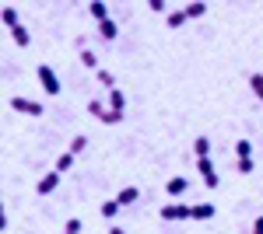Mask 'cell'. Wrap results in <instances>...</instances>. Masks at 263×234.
<instances>
[{
  "label": "cell",
  "instance_id": "cell-2",
  "mask_svg": "<svg viewBox=\"0 0 263 234\" xmlns=\"http://www.w3.org/2000/svg\"><path fill=\"white\" fill-rule=\"evenodd\" d=\"M88 112H91V116L99 119V122H105V126H116V122H123V116H126V112H112V109L105 112V109H102L99 101H88Z\"/></svg>",
  "mask_w": 263,
  "mask_h": 234
},
{
  "label": "cell",
  "instance_id": "cell-21",
  "mask_svg": "<svg viewBox=\"0 0 263 234\" xmlns=\"http://www.w3.org/2000/svg\"><path fill=\"white\" fill-rule=\"evenodd\" d=\"M249 88L256 91V98H263V74H253V77H249Z\"/></svg>",
  "mask_w": 263,
  "mask_h": 234
},
{
  "label": "cell",
  "instance_id": "cell-6",
  "mask_svg": "<svg viewBox=\"0 0 263 234\" xmlns=\"http://www.w3.org/2000/svg\"><path fill=\"white\" fill-rule=\"evenodd\" d=\"M57 185H60V172L53 168L49 175H42V182H39V196H49L53 189H57Z\"/></svg>",
  "mask_w": 263,
  "mask_h": 234
},
{
  "label": "cell",
  "instance_id": "cell-14",
  "mask_svg": "<svg viewBox=\"0 0 263 234\" xmlns=\"http://www.w3.org/2000/svg\"><path fill=\"white\" fill-rule=\"evenodd\" d=\"M186 21H190L186 7H182V11H172V14H168V28H179V25H186Z\"/></svg>",
  "mask_w": 263,
  "mask_h": 234
},
{
  "label": "cell",
  "instance_id": "cell-9",
  "mask_svg": "<svg viewBox=\"0 0 263 234\" xmlns=\"http://www.w3.org/2000/svg\"><path fill=\"white\" fill-rule=\"evenodd\" d=\"M186 189H190V182H186V178H182V175L168 178V185H165V193H168V196H182V193H186Z\"/></svg>",
  "mask_w": 263,
  "mask_h": 234
},
{
  "label": "cell",
  "instance_id": "cell-20",
  "mask_svg": "<svg viewBox=\"0 0 263 234\" xmlns=\"http://www.w3.org/2000/svg\"><path fill=\"white\" fill-rule=\"evenodd\" d=\"M81 63H84V67H91V70H99V59H95L91 49H81Z\"/></svg>",
  "mask_w": 263,
  "mask_h": 234
},
{
  "label": "cell",
  "instance_id": "cell-22",
  "mask_svg": "<svg viewBox=\"0 0 263 234\" xmlns=\"http://www.w3.org/2000/svg\"><path fill=\"white\" fill-rule=\"evenodd\" d=\"M84 147H88V137H74L70 140V151H74V154H81Z\"/></svg>",
  "mask_w": 263,
  "mask_h": 234
},
{
  "label": "cell",
  "instance_id": "cell-17",
  "mask_svg": "<svg viewBox=\"0 0 263 234\" xmlns=\"http://www.w3.org/2000/svg\"><path fill=\"white\" fill-rule=\"evenodd\" d=\"M116 214H120V203H116V199H109V203H102V217H105V220H112Z\"/></svg>",
  "mask_w": 263,
  "mask_h": 234
},
{
  "label": "cell",
  "instance_id": "cell-5",
  "mask_svg": "<svg viewBox=\"0 0 263 234\" xmlns=\"http://www.w3.org/2000/svg\"><path fill=\"white\" fill-rule=\"evenodd\" d=\"M197 168H200V175H203V182L214 189L218 185V172H214V164H211V157H197Z\"/></svg>",
  "mask_w": 263,
  "mask_h": 234
},
{
  "label": "cell",
  "instance_id": "cell-16",
  "mask_svg": "<svg viewBox=\"0 0 263 234\" xmlns=\"http://www.w3.org/2000/svg\"><path fill=\"white\" fill-rule=\"evenodd\" d=\"M193 151H197V157H207V154H211V140L197 137V140H193Z\"/></svg>",
  "mask_w": 263,
  "mask_h": 234
},
{
  "label": "cell",
  "instance_id": "cell-13",
  "mask_svg": "<svg viewBox=\"0 0 263 234\" xmlns=\"http://www.w3.org/2000/svg\"><path fill=\"white\" fill-rule=\"evenodd\" d=\"M88 7H91V18H95V21H105V18H109V11H105V4H102V0H91Z\"/></svg>",
  "mask_w": 263,
  "mask_h": 234
},
{
  "label": "cell",
  "instance_id": "cell-18",
  "mask_svg": "<svg viewBox=\"0 0 263 234\" xmlns=\"http://www.w3.org/2000/svg\"><path fill=\"white\" fill-rule=\"evenodd\" d=\"M11 35H14V42H18L21 49H25V46H28V32H25V28H21V25H14V28H11Z\"/></svg>",
  "mask_w": 263,
  "mask_h": 234
},
{
  "label": "cell",
  "instance_id": "cell-3",
  "mask_svg": "<svg viewBox=\"0 0 263 234\" xmlns=\"http://www.w3.org/2000/svg\"><path fill=\"white\" fill-rule=\"evenodd\" d=\"M193 217V206H186V203H168L162 206V220H190Z\"/></svg>",
  "mask_w": 263,
  "mask_h": 234
},
{
  "label": "cell",
  "instance_id": "cell-25",
  "mask_svg": "<svg viewBox=\"0 0 263 234\" xmlns=\"http://www.w3.org/2000/svg\"><path fill=\"white\" fill-rule=\"evenodd\" d=\"M99 84H105V88H116V80H112V74H109V70H99Z\"/></svg>",
  "mask_w": 263,
  "mask_h": 234
},
{
  "label": "cell",
  "instance_id": "cell-28",
  "mask_svg": "<svg viewBox=\"0 0 263 234\" xmlns=\"http://www.w3.org/2000/svg\"><path fill=\"white\" fill-rule=\"evenodd\" d=\"M253 234H263V217H256V220H253Z\"/></svg>",
  "mask_w": 263,
  "mask_h": 234
},
{
  "label": "cell",
  "instance_id": "cell-11",
  "mask_svg": "<svg viewBox=\"0 0 263 234\" xmlns=\"http://www.w3.org/2000/svg\"><path fill=\"white\" fill-rule=\"evenodd\" d=\"M214 217V203H197L193 206V220H211Z\"/></svg>",
  "mask_w": 263,
  "mask_h": 234
},
{
  "label": "cell",
  "instance_id": "cell-1",
  "mask_svg": "<svg viewBox=\"0 0 263 234\" xmlns=\"http://www.w3.org/2000/svg\"><path fill=\"white\" fill-rule=\"evenodd\" d=\"M39 84H42L46 95H60V77H57V70L46 67V63H39Z\"/></svg>",
  "mask_w": 263,
  "mask_h": 234
},
{
  "label": "cell",
  "instance_id": "cell-12",
  "mask_svg": "<svg viewBox=\"0 0 263 234\" xmlns=\"http://www.w3.org/2000/svg\"><path fill=\"white\" fill-rule=\"evenodd\" d=\"M186 14H190V18H203V14H207V4H203V0H193V4H186Z\"/></svg>",
  "mask_w": 263,
  "mask_h": 234
},
{
  "label": "cell",
  "instance_id": "cell-23",
  "mask_svg": "<svg viewBox=\"0 0 263 234\" xmlns=\"http://www.w3.org/2000/svg\"><path fill=\"white\" fill-rule=\"evenodd\" d=\"M81 231V220H78V217H70V220H67V227H63V234H78Z\"/></svg>",
  "mask_w": 263,
  "mask_h": 234
},
{
  "label": "cell",
  "instance_id": "cell-8",
  "mask_svg": "<svg viewBox=\"0 0 263 234\" xmlns=\"http://www.w3.org/2000/svg\"><path fill=\"white\" fill-rule=\"evenodd\" d=\"M99 32H102V39H105V42H112L116 35H120V25H116L112 18H105V21H99Z\"/></svg>",
  "mask_w": 263,
  "mask_h": 234
},
{
  "label": "cell",
  "instance_id": "cell-29",
  "mask_svg": "<svg viewBox=\"0 0 263 234\" xmlns=\"http://www.w3.org/2000/svg\"><path fill=\"white\" fill-rule=\"evenodd\" d=\"M109 234H126V231H123V227H116V224H112V227H109Z\"/></svg>",
  "mask_w": 263,
  "mask_h": 234
},
{
  "label": "cell",
  "instance_id": "cell-27",
  "mask_svg": "<svg viewBox=\"0 0 263 234\" xmlns=\"http://www.w3.org/2000/svg\"><path fill=\"white\" fill-rule=\"evenodd\" d=\"M147 7H151L155 14H162V11H165V0H147Z\"/></svg>",
  "mask_w": 263,
  "mask_h": 234
},
{
  "label": "cell",
  "instance_id": "cell-15",
  "mask_svg": "<svg viewBox=\"0 0 263 234\" xmlns=\"http://www.w3.org/2000/svg\"><path fill=\"white\" fill-rule=\"evenodd\" d=\"M70 168H74V151H67V154H60V161H57V172H70Z\"/></svg>",
  "mask_w": 263,
  "mask_h": 234
},
{
  "label": "cell",
  "instance_id": "cell-24",
  "mask_svg": "<svg viewBox=\"0 0 263 234\" xmlns=\"http://www.w3.org/2000/svg\"><path fill=\"white\" fill-rule=\"evenodd\" d=\"M253 168H256V164H253V157H239V172H242V175H249Z\"/></svg>",
  "mask_w": 263,
  "mask_h": 234
},
{
  "label": "cell",
  "instance_id": "cell-10",
  "mask_svg": "<svg viewBox=\"0 0 263 234\" xmlns=\"http://www.w3.org/2000/svg\"><path fill=\"white\" fill-rule=\"evenodd\" d=\"M137 199H141V193H137L134 185H126V189L116 196V203H120V206H130V203H137Z\"/></svg>",
  "mask_w": 263,
  "mask_h": 234
},
{
  "label": "cell",
  "instance_id": "cell-26",
  "mask_svg": "<svg viewBox=\"0 0 263 234\" xmlns=\"http://www.w3.org/2000/svg\"><path fill=\"white\" fill-rule=\"evenodd\" d=\"M249 151H253L249 140H239V143H235V154H239V157H249Z\"/></svg>",
  "mask_w": 263,
  "mask_h": 234
},
{
  "label": "cell",
  "instance_id": "cell-19",
  "mask_svg": "<svg viewBox=\"0 0 263 234\" xmlns=\"http://www.w3.org/2000/svg\"><path fill=\"white\" fill-rule=\"evenodd\" d=\"M4 25H7V28L21 25V21H18V11H14V7H4Z\"/></svg>",
  "mask_w": 263,
  "mask_h": 234
},
{
  "label": "cell",
  "instance_id": "cell-4",
  "mask_svg": "<svg viewBox=\"0 0 263 234\" xmlns=\"http://www.w3.org/2000/svg\"><path fill=\"white\" fill-rule=\"evenodd\" d=\"M11 109L14 112H25V116H42L46 112L39 101H32V98H11Z\"/></svg>",
  "mask_w": 263,
  "mask_h": 234
},
{
  "label": "cell",
  "instance_id": "cell-7",
  "mask_svg": "<svg viewBox=\"0 0 263 234\" xmlns=\"http://www.w3.org/2000/svg\"><path fill=\"white\" fill-rule=\"evenodd\" d=\"M109 109L112 112H126V95H123L120 88H109Z\"/></svg>",
  "mask_w": 263,
  "mask_h": 234
}]
</instances>
